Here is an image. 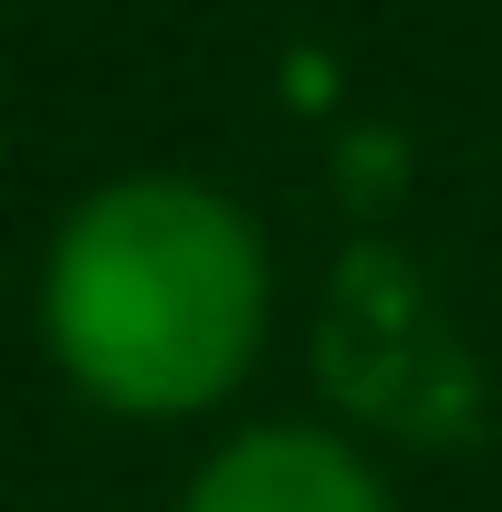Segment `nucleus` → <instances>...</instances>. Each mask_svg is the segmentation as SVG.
Wrapping results in <instances>:
<instances>
[{
    "mask_svg": "<svg viewBox=\"0 0 502 512\" xmlns=\"http://www.w3.org/2000/svg\"><path fill=\"white\" fill-rule=\"evenodd\" d=\"M53 366L116 418H199L262 356L272 251L262 220L210 178L136 168L84 189L42 241L32 283Z\"/></svg>",
    "mask_w": 502,
    "mask_h": 512,
    "instance_id": "nucleus-1",
    "label": "nucleus"
},
{
    "mask_svg": "<svg viewBox=\"0 0 502 512\" xmlns=\"http://www.w3.org/2000/svg\"><path fill=\"white\" fill-rule=\"evenodd\" d=\"M178 512H398L377 460L314 418H251L189 471Z\"/></svg>",
    "mask_w": 502,
    "mask_h": 512,
    "instance_id": "nucleus-2",
    "label": "nucleus"
}]
</instances>
